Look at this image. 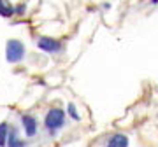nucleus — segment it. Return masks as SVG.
<instances>
[{"mask_svg":"<svg viewBox=\"0 0 158 147\" xmlns=\"http://www.w3.org/2000/svg\"><path fill=\"white\" fill-rule=\"evenodd\" d=\"M65 121H67V112L62 107H51L44 116V128L49 133V137L56 135L65 126Z\"/></svg>","mask_w":158,"mask_h":147,"instance_id":"1","label":"nucleus"},{"mask_svg":"<svg viewBox=\"0 0 158 147\" xmlns=\"http://www.w3.org/2000/svg\"><path fill=\"white\" fill-rule=\"evenodd\" d=\"M9 123L7 121H2L0 123V147L7 145V137H9Z\"/></svg>","mask_w":158,"mask_h":147,"instance_id":"8","label":"nucleus"},{"mask_svg":"<svg viewBox=\"0 0 158 147\" xmlns=\"http://www.w3.org/2000/svg\"><path fill=\"white\" fill-rule=\"evenodd\" d=\"M67 116L72 119V121H79V119H81V116H79L77 109H76L74 103H69V105H67Z\"/></svg>","mask_w":158,"mask_h":147,"instance_id":"9","label":"nucleus"},{"mask_svg":"<svg viewBox=\"0 0 158 147\" xmlns=\"http://www.w3.org/2000/svg\"><path fill=\"white\" fill-rule=\"evenodd\" d=\"M151 2V6H158V0H149Z\"/></svg>","mask_w":158,"mask_h":147,"instance_id":"11","label":"nucleus"},{"mask_svg":"<svg viewBox=\"0 0 158 147\" xmlns=\"http://www.w3.org/2000/svg\"><path fill=\"white\" fill-rule=\"evenodd\" d=\"M27 54V47L19 39H9L6 42V60L11 65L21 63Z\"/></svg>","mask_w":158,"mask_h":147,"instance_id":"2","label":"nucleus"},{"mask_svg":"<svg viewBox=\"0 0 158 147\" xmlns=\"http://www.w3.org/2000/svg\"><path fill=\"white\" fill-rule=\"evenodd\" d=\"M0 16L2 18L14 16V6L11 4V0H0Z\"/></svg>","mask_w":158,"mask_h":147,"instance_id":"7","label":"nucleus"},{"mask_svg":"<svg viewBox=\"0 0 158 147\" xmlns=\"http://www.w3.org/2000/svg\"><path fill=\"white\" fill-rule=\"evenodd\" d=\"M106 147H128V137L125 133H113Z\"/></svg>","mask_w":158,"mask_h":147,"instance_id":"6","label":"nucleus"},{"mask_svg":"<svg viewBox=\"0 0 158 147\" xmlns=\"http://www.w3.org/2000/svg\"><path fill=\"white\" fill-rule=\"evenodd\" d=\"M19 119H21V126H23L25 135L28 137V138H34L37 135V131H39V121H37V117L32 116V114H21Z\"/></svg>","mask_w":158,"mask_h":147,"instance_id":"4","label":"nucleus"},{"mask_svg":"<svg viewBox=\"0 0 158 147\" xmlns=\"http://www.w3.org/2000/svg\"><path fill=\"white\" fill-rule=\"evenodd\" d=\"M6 147H28V142L23 140L19 137V130L16 126H9V137H7V145Z\"/></svg>","mask_w":158,"mask_h":147,"instance_id":"5","label":"nucleus"},{"mask_svg":"<svg viewBox=\"0 0 158 147\" xmlns=\"http://www.w3.org/2000/svg\"><path fill=\"white\" fill-rule=\"evenodd\" d=\"M35 44L40 51L48 53V54H58V53L63 51V42L62 40L55 39V37H49V35H40L37 37Z\"/></svg>","mask_w":158,"mask_h":147,"instance_id":"3","label":"nucleus"},{"mask_svg":"<svg viewBox=\"0 0 158 147\" xmlns=\"http://www.w3.org/2000/svg\"><path fill=\"white\" fill-rule=\"evenodd\" d=\"M25 12H27V6H25V4H18V6H14V16H23V14H25Z\"/></svg>","mask_w":158,"mask_h":147,"instance_id":"10","label":"nucleus"}]
</instances>
